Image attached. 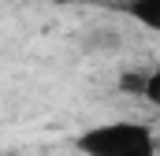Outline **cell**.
Instances as JSON below:
<instances>
[{
    "mask_svg": "<svg viewBox=\"0 0 160 156\" xmlns=\"http://www.w3.org/2000/svg\"><path fill=\"white\" fill-rule=\"evenodd\" d=\"M127 11L145 30H160V0H127Z\"/></svg>",
    "mask_w": 160,
    "mask_h": 156,
    "instance_id": "7a4b0ae2",
    "label": "cell"
},
{
    "mask_svg": "<svg viewBox=\"0 0 160 156\" xmlns=\"http://www.w3.org/2000/svg\"><path fill=\"white\" fill-rule=\"evenodd\" d=\"M75 149L82 156H157V138L149 123L119 119L82 130L75 138Z\"/></svg>",
    "mask_w": 160,
    "mask_h": 156,
    "instance_id": "6da1fadb",
    "label": "cell"
}]
</instances>
